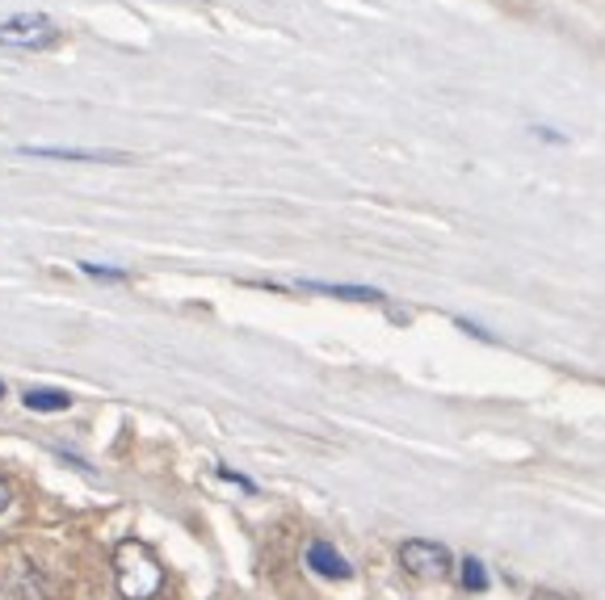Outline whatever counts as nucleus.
<instances>
[{
  "label": "nucleus",
  "mask_w": 605,
  "mask_h": 600,
  "mask_svg": "<svg viewBox=\"0 0 605 600\" xmlns=\"http://www.w3.org/2000/svg\"><path fill=\"white\" fill-rule=\"evenodd\" d=\"M114 580H118L123 600H152L165 588V567L152 554V545L127 538L114 550Z\"/></svg>",
  "instance_id": "1"
},
{
  "label": "nucleus",
  "mask_w": 605,
  "mask_h": 600,
  "mask_svg": "<svg viewBox=\"0 0 605 600\" xmlns=\"http://www.w3.org/2000/svg\"><path fill=\"white\" fill-rule=\"evenodd\" d=\"M59 38V26L47 13H13L0 21V47H18V51H42Z\"/></svg>",
  "instance_id": "2"
},
{
  "label": "nucleus",
  "mask_w": 605,
  "mask_h": 600,
  "mask_svg": "<svg viewBox=\"0 0 605 600\" xmlns=\"http://www.w3.org/2000/svg\"><path fill=\"white\" fill-rule=\"evenodd\" d=\"M400 567L408 576H417V580H446L450 576V550L441 542H425V538H412V542L400 545Z\"/></svg>",
  "instance_id": "3"
},
{
  "label": "nucleus",
  "mask_w": 605,
  "mask_h": 600,
  "mask_svg": "<svg viewBox=\"0 0 605 600\" xmlns=\"http://www.w3.org/2000/svg\"><path fill=\"white\" fill-rule=\"evenodd\" d=\"M21 156L35 160H80V164H130L127 151H106V147H42V144H21Z\"/></svg>",
  "instance_id": "4"
},
{
  "label": "nucleus",
  "mask_w": 605,
  "mask_h": 600,
  "mask_svg": "<svg viewBox=\"0 0 605 600\" xmlns=\"http://www.w3.org/2000/svg\"><path fill=\"white\" fill-rule=\"evenodd\" d=\"M308 567H312L315 576H324V580H349V576H353V567H349L329 542L308 545Z\"/></svg>",
  "instance_id": "5"
},
{
  "label": "nucleus",
  "mask_w": 605,
  "mask_h": 600,
  "mask_svg": "<svg viewBox=\"0 0 605 600\" xmlns=\"http://www.w3.org/2000/svg\"><path fill=\"white\" fill-rule=\"evenodd\" d=\"M299 291H312V294H332V298H353V303H383V291L374 286H336V282H299Z\"/></svg>",
  "instance_id": "6"
},
{
  "label": "nucleus",
  "mask_w": 605,
  "mask_h": 600,
  "mask_svg": "<svg viewBox=\"0 0 605 600\" xmlns=\"http://www.w3.org/2000/svg\"><path fill=\"white\" fill-rule=\"evenodd\" d=\"M26 407H30V412H68V407H72V395H68V391H51V386H30V391H26Z\"/></svg>",
  "instance_id": "7"
},
{
  "label": "nucleus",
  "mask_w": 605,
  "mask_h": 600,
  "mask_svg": "<svg viewBox=\"0 0 605 600\" xmlns=\"http://www.w3.org/2000/svg\"><path fill=\"white\" fill-rule=\"evenodd\" d=\"M459 580L467 592H488V571H484V563L479 559H462V571H459Z\"/></svg>",
  "instance_id": "8"
},
{
  "label": "nucleus",
  "mask_w": 605,
  "mask_h": 600,
  "mask_svg": "<svg viewBox=\"0 0 605 600\" xmlns=\"http://www.w3.org/2000/svg\"><path fill=\"white\" fill-rule=\"evenodd\" d=\"M80 273H89V277H101V282H127V269H110V265H92V260H80Z\"/></svg>",
  "instance_id": "9"
},
{
  "label": "nucleus",
  "mask_w": 605,
  "mask_h": 600,
  "mask_svg": "<svg viewBox=\"0 0 605 600\" xmlns=\"http://www.w3.org/2000/svg\"><path fill=\"white\" fill-rule=\"evenodd\" d=\"M219 474H223V479H227V483H236V488H244V491H257V488H253V483H248V479H244V474L227 471V466H219Z\"/></svg>",
  "instance_id": "10"
},
{
  "label": "nucleus",
  "mask_w": 605,
  "mask_h": 600,
  "mask_svg": "<svg viewBox=\"0 0 605 600\" xmlns=\"http://www.w3.org/2000/svg\"><path fill=\"white\" fill-rule=\"evenodd\" d=\"M9 504H13V488H9V479L0 474V512L9 509Z\"/></svg>",
  "instance_id": "11"
},
{
  "label": "nucleus",
  "mask_w": 605,
  "mask_h": 600,
  "mask_svg": "<svg viewBox=\"0 0 605 600\" xmlns=\"http://www.w3.org/2000/svg\"><path fill=\"white\" fill-rule=\"evenodd\" d=\"M534 135H538V139H547V144H568L564 135H555L550 127H534Z\"/></svg>",
  "instance_id": "12"
},
{
  "label": "nucleus",
  "mask_w": 605,
  "mask_h": 600,
  "mask_svg": "<svg viewBox=\"0 0 605 600\" xmlns=\"http://www.w3.org/2000/svg\"><path fill=\"white\" fill-rule=\"evenodd\" d=\"M530 600H572V597H564V592H550V588H538Z\"/></svg>",
  "instance_id": "13"
},
{
  "label": "nucleus",
  "mask_w": 605,
  "mask_h": 600,
  "mask_svg": "<svg viewBox=\"0 0 605 600\" xmlns=\"http://www.w3.org/2000/svg\"><path fill=\"white\" fill-rule=\"evenodd\" d=\"M0 400H4V382H0Z\"/></svg>",
  "instance_id": "14"
}]
</instances>
